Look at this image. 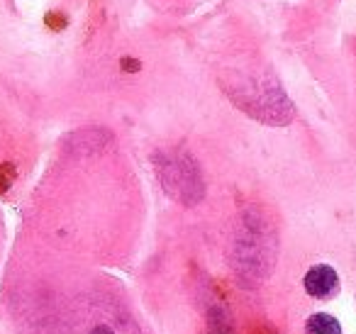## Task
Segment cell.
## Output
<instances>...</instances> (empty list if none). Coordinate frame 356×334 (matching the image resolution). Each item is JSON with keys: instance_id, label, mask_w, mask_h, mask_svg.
I'll use <instances>...</instances> for the list:
<instances>
[{"instance_id": "6da1fadb", "label": "cell", "mask_w": 356, "mask_h": 334, "mask_svg": "<svg viewBox=\"0 0 356 334\" xmlns=\"http://www.w3.org/2000/svg\"><path fill=\"white\" fill-rule=\"evenodd\" d=\"M239 108H244L249 115L271 120V122H288L291 118V100L281 90L276 81H247L239 84L237 88L229 93Z\"/></svg>"}, {"instance_id": "7a4b0ae2", "label": "cell", "mask_w": 356, "mask_h": 334, "mask_svg": "<svg viewBox=\"0 0 356 334\" xmlns=\"http://www.w3.org/2000/svg\"><path fill=\"white\" fill-rule=\"evenodd\" d=\"M302 285H305V290H307V295H310V298L330 300V298H334V295L339 293V276H337V271L332 269V266L317 264L305 273Z\"/></svg>"}, {"instance_id": "3957f363", "label": "cell", "mask_w": 356, "mask_h": 334, "mask_svg": "<svg viewBox=\"0 0 356 334\" xmlns=\"http://www.w3.org/2000/svg\"><path fill=\"white\" fill-rule=\"evenodd\" d=\"M305 334H341V324L337 322V317H332V315L315 312L307 317Z\"/></svg>"}, {"instance_id": "277c9868", "label": "cell", "mask_w": 356, "mask_h": 334, "mask_svg": "<svg viewBox=\"0 0 356 334\" xmlns=\"http://www.w3.org/2000/svg\"><path fill=\"white\" fill-rule=\"evenodd\" d=\"M66 15L64 13H49L47 15V27H51V30H61V27H66Z\"/></svg>"}, {"instance_id": "5b68a950", "label": "cell", "mask_w": 356, "mask_h": 334, "mask_svg": "<svg viewBox=\"0 0 356 334\" xmlns=\"http://www.w3.org/2000/svg\"><path fill=\"white\" fill-rule=\"evenodd\" d=\"M120 69L127 71V74H137V71L142 69V61H139V59H129V56H124V59H120Z\"/></svg>"}, {"instance_id": "8992f818", "label": "cell", "mask_w": 356, "mask_h": 334, "mask_svg": "<svg viewBox=\"0 0 356 334\" xmlns=\"http://www.w3.org/2000/svg\"><path fill=\"white\" fill-rule=\"evenodd\" d=\"M3 171H6V168L0 166V191H6V188L10 186V176H13L10 168H8V173H3Z\"/></svg>"}, {"instance_id": "52a82bcc", "label": "cell", "mask_w": 356, "mask_h": 334, "mask_svg": "<svg viewBox=\"0 0 356 334\" xmlns=\"http://www.w3.org/2000/svg\"><path fill=\"white\" fill-rule=\"evenodd\" d=\"M354 51H356V42H354Z\"/></svg>"}]
</instances>
